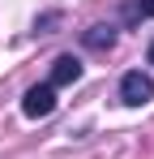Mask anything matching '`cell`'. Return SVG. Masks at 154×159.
<instances>
[{
	"label": "cell",
	"mask_w": 154,
	"mask_h": 159,
	"mask_svg": "<svg viewBox=\"0 0 154 159\" xmlns=\"http://www.w3.org/2000/svg\"><path fill=\"white\" fill-rule=\"evenodd\" d=\"M22 112L30 116V120L51 116V112H56V86H47V82H43V86H30V90L22 95Z\"/></svg>",
	"instance_id": "cell-2"
},
{
	"label": "cell",
	"mask_w": 154,
	"mask_h": 159,
	"mask_svg": "<svg viewBox=\"0 0 154 159\" xmlns=\"http://www.w3.org/2000/svg\"><path fill=\"white\" fill-rule=\"evenodd\" d=\"M150 60H154V43H150Z\"/></svg>",
	"instance_id": "cell-6"
},
{
	"label": "cell",
	"mask_w": 154,
	"mask_h": 159,
	"mask_svg": "<svg viewBox=\"0 0 154 159\" xmlns=\"http://www.w3.org/2000/svg\"><path fill=\"white\" fill-rule=\"evenodd\" d=\"M120 99H124L128 107L150 103V99H154V78H150V73H141V69L124 73V78H120Z\"/></svg>",
	"instance_id": "cell-1"
},
{
	"label": "cell",
	"mask_w": 154,
	"mask_h": 159,
	"mask_svg": "<svg viewBox=\"0 0 154 159\" xmlns=\"http://www.w3.org/2000/svg\"><path fill=\"white\" fill-rule=\"evenodd\" d=\"M77 78H81V60H77V56H56L47 86H69V82H77Z\"/></svg>",
	"instance_id": "cell-3"
},
{
	"label": "cell",
	"mask_w": 154,
	"mask_h": 159,
	"mask_svg": "<svg viewBox=\"0 0 154 159\" xmlns=\"http://www.w3.org/2000/svg\"><path fill=\"white\" fill-rule=\"evenodd\" d=\"M86 43L103 52V48H111V43H116V30H111V26H90V30H86Z\"/></svg>",
	"instance_id": "cell-4"
},
{
	"label": "cell",
	"mask_w": 154,
	"mask_h": 159,
	"mask_svg": "<svg viewBox=\"0 0 154 159\" xmlns=\"http://www.w3.org/2000/svg\"><path fill=\"white\" fill-rule=\"evenodd\" d=\"M124 17H133V22H137V17H154V0H128Z\"/></svg>",
	"instance_id": "cell-5"
}]
</instances>
